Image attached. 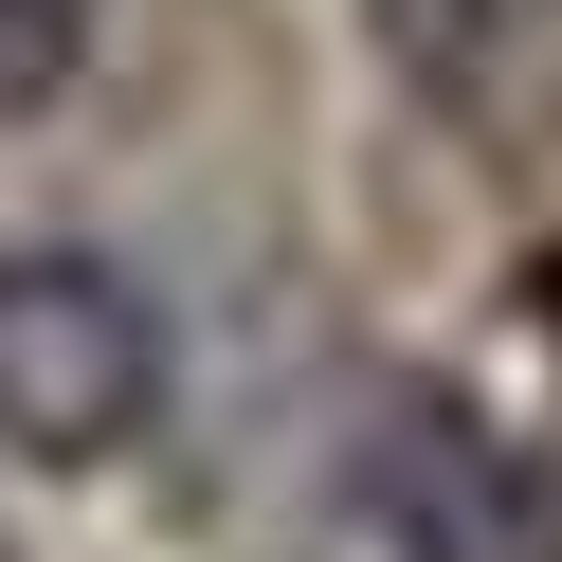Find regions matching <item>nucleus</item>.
I'll return each instance as SVG.
<instances>
[{
	"mask_svg": "<svg viewBox=\"0 0 562 562\" xmlns=\"http://www.w3.org/2000/svg\"><path fill=\"white\" fill-rule=\"evenodd\" d=\"M164 381H182V345H164L146 272L74 255V236H19V255H0V453H19V472H110V453H146Z\"/></svg>",
	"mask_w": 562,
	"mask_h": 562,
	"instance_id": "obj_1",
	"label": "nucleus"
},
{
	"mask_svg": "<svg viewBox=\"0 0 562 562\" xmlns=\"http://www.w3.org/2000/svg\"><path fill=\"white\" fill-rule=\"evenodd\" d=\"M91 74V0H0V127Z\"/></svg>",
	"mask_w": 562,
	"mask_h": 562,
	"instance_id": "obj_3",
	"label": "nucleus"
},
{
	"mask_svg": "<svg viewBox=\"0 0 562 562\" xmlns=\"http://www.w3.org/2000/svg\"><path fill=\"white\" fill-rule=\"evenodd\" d=\"M327 544L345 562H526V490L453 400H363V436L327 472Z\"/></svg>",
	"mask_w": 562,
	"mask_h": 562,
	"instance_id": "obj_2",
	"label": "nucleus"
},
{
	"mask_svg": "<svg viewBox=\"0 0 562 562\" xmlns=\"http://www.w3.org/2000/svg\"><path fill=\"white\" fill-rule=\"evenodd\" d=\"M0 562H19V544H0Z\"/></svg>",
	"mask_w": 562,
	"mask_h": 562,
	"instance_id": "obj_4",
	"label": "nucleus"
}]
</instances>
